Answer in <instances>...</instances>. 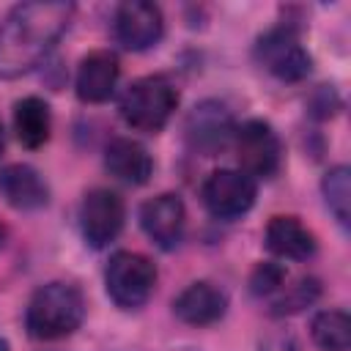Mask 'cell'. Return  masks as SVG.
Here are the masks:
<instances>
[{
  "label": "cell",
  "mask_w": 351,
  "mask_h": 351,
  "mask_svg": "<svg viewBox=\"0 0 351 351\" xmlns=\"http://www.w3.org/2000/svg\"><path fill=\"white\" fill-rule=\"evenodd\" d=\"M74 16L69 0H30L8 11L0 25V80L33 71L66 33Z\"/></svg>",
  "instance_id": "cell-1"
},
{
  "label": "cell",
  "mask_w": 351,
  "mask_h": 351,
  "mask_svg": "<svg viewBox=\"0 0 351 351\" xmlns=\"http://www.w3.org/2000/svg\"><path fill=\"white\" fill-rule=\"evenodd\" d=\"M85 318L82 291L71 282H47L41 285L25 313L27 335L36 340H58L71 335Z\"/></svg>",
  "instance_id": "cell-2"
},
{
  "label": "cell",
  "mask_w": 351,
  "mask_h": 351,
  "mask_svg": "<svg viewBox=\"0 0 351 351\" xmlns=\"http://www.w3.org/2000/svg\"><path fill=\"white\" fill-rule=\"evenodd\" d=\"M178 107V90L162 74L140 77L121 99V118L137 132H159Z\"/></svg>",
  "instance_id": "cell-3"
},
{
  "label": "cell",
  "mask_w": 351,
  "mask_h": 351,
  "mask_svg": "<svg viewBox=\"0 0 351 351\" xmlns=\"http://www.w3.org/2000/svg\"><path fill=\"white\" fill-rule=\"evenodd\" d=\"M104 285H107V296L123 307V310H134L143 307L156 285V266L140 255V252H115L104 269Z\"/></svg>",
  "instance_id": "cell-4"
},
{
  "label": "cell",
  "mask_w": 351,
  "mask_h": 351,
  "mask_svg": "<svg viewBox=\"0 0 351 351\" xmlns=\"http://www.w3.org/2000/svg\"><path fill=\"white\" fill-rule=\"evenodd\" d=\"M258 63L280 82H299L310 74L313 58L291 27H274L255 44Z\"/></svg>",
  "instance_id": "cell-5"
},
{
  "label": "cell",
  "mask_w": 351,
  "mask_h": 351,
  "mask_svg": "<svg viewBox=\"0 0 351 351\" xmlns=\"http://www.w3.org/2000/svg\"><path fill=\"white\" fill-rule=\"evenodd\" d=\"M255 195H258L255 178L230 167L214 170L200 186V200L206 211L217 219H236L247 214L255 203Z\"/></svg>",
  "instance_id": "cell-6"
},
{
  "label": "cell",
  "mask_w": 351,
  "mask_h": 351,
  "mask_svg": "<svg viewBox=\"0 0 351 351\" xmlns=\"http://www.w3.org/2000/svg\"><path fill=\"white\" fill-rule=\"evenodd\" d=\"M241 173L250 178H271L282 162V145L277 132L266 121H247L233 134Z\"/></svg>",
  "instance_id": "cell-7"
},
{
  "label": "cell",
  "mask_w": 351,
  "mask_h": 351,
  "mask_svg": "<svg viewBox=\"0 0 351 351\" xmlns=\"http://www.w3.org/2000/svg\"><path fill=\"white\" fill-rule=\"evenodd\" d=\"M123 217H126L123 200L112 189L96 186V189L85 192V197L80 203V230H82V239L93 250L107 247L110 241L118 239V233L123 228Z\"/></svg>",
  "instance_id": "cell-8"
},
{
  "label": "cell",
  "mask_w": 351,
  "mask_h": 351,
  "mask_svg": "<svg viewBox=\"0 0 351 351\" xmlns=\"http://www.w3.org/2000/svg\"><path fill=\"white\" fill-rule=\"evenodd\" d=\"M165 33V19L159 5L148 0H126L115 8L112 16V36L123 49L143 52L154 47Z\"/></svg>",
  "instance_id": "cell-9"
},
{
  "label": "cell",
  "mask_w": 351,
  "mask_h": 351,
  "mask_svg": "<svg viewBox=\"0 0 351 351\" xmlns=\"http://www.w3.org/2000/svg\"><path fill=\"white\" fill-rule=\"evenodd\" d=\"M184 132H186V143L192 151L203 156H214L230 143V137L236 134V126H233L228 107L208 99L192 107V112L186 115Z\"/></svg>",
  "instance_id": "cell-10"
},
{
  "label": "cell",
  "mask_w": 351,
  "mask_h": 351,
  "mask_svg": "<svg viewBox=\"0 0 351 351\" xmlns=\"http://www.w3.org/2000/svg\"><path fill=\"white\" fill-rule=\"evenodd\" d=\"M184 222H186L184 203L173 192L156 195V197L145 200L140 208V225H143L145 236L162 250L178 247V241L184 236Z\"/></svg>",
  "instance_id": "cell-11"
},
{
  "label": "cell",
  "mask_w": 351,
  "mask_h": 351,
  "mask_svg": "<svg viewBox=\"0 0 351 351\" xmlns=\"http://www.w3.org/2000/svg\"><path fill=\"white\" fill-rule=\"evenodd\" d=\"M228 310V296L222 288H217L214 282H192L186 285L176 302H173V313L178 321L189 324V326H208L217 324Z\"/></svg>",
  "instance_id": "cell-12"
},
{
  "label": "cell",
  "mask_w": 351,
  "mask_h": 351,
  "mask_svg": "<svg viewBox=\"0 0 351 351\" xmlns=\"http://www.w3.org/2000/svg\"><path fill=\"white\" fill-rule=\"evenodd\" d=\"M0 197L19 211H36L49 203V186L36 167L14 162L0 170Z\"/></svg>",
  "instance_id": "cell-13"
},
{
  "label": "cell",
  "mask_w": 351,
  "mask_h": 351,
  "mask_svg": "<svg viewBox=\"0 0 351 351\" xmlns=\"http://www.w3.org/2000/svg\"><path fill=\"white\" fill-rule=\"evenodd\" d=\"M118 74H121V66H118V58L110 49H96V52L85 55L80 60L77 80H74L77 96L82 101H88V104L107 101L112 96V90H115Z\"/></svg>",
  "instance_id": "cell-14"
},
{
  "label": "cell",
  "mask_w": 351,
  "mask_h": 351,
  "mask_svg": "<svg viewBox=\"0 0 351 351\" xmlns=\"http://www.w3.org/2000/svg\"><path fill=\"white\" fill-rule=\"evenodd\" d=\"M263 241L269 252L288 258V261H307L315 255V236L307 225H302L296 217H271L263 233Z\"/></svg>",
  "instance_id": "cell-15"
},
{
  "label": "cell",
  "mask_w": 351,
  "mask_h": 351,
  "mask_svg": "<svg viewBox=\"0 0 351 351\" xmlns=\"http://www.w3.org/2000/svg\"><path fill=\"white\" fill-rule=\"evenodd\" d=\"M104 167L118 181L137 186V184H145L151 178L154 162H151V154L145 151L143 143H137L132 137H115V140H110V145L104 151Z\"/></svg>",
  "instance_id": "cell-16"
},
{
  "label": "cell",
  "mask_w": 351,
  "mask_h": 351,
  "mask_svg": "<svg viewBox=\"0 0 351 351\" xmlns=\"http://www.w3.org/2000/svg\"><path fill=\"white\" fill-rule=\"evenodd\" d=\"M14 132L25 148H41L52 132L49 104L38 96H25L14 104Z\"/></svg>",
  "instance_id": "cell-17"
},
{
  "label": "cell",
  "mask_w": 351,
  "mask_h": 351,
  "mask_svg": "<svg viewBox=\"0 0 351 351\" xmlns=\"http://www.w3.org/2000/svg\"><path fill=\"white\" fill-rule=\"evenodd\" d=\"M313 340L321 351H348L351 348V321L343 310H324L310 324Z\"/></svg>",
  "instance_id": "cell-18"
},
{
  "label": "cell",
  "mask_w": 351,
  "mask_h": 351,
  "mask_svg": "<svg viewBox=\"0 0 351 351\" xmlns=\"http://www.w3.org/2000/svg\"><path fill=\"white\" fill-rule=\"evenodd\" d=\"M321 192H324V200H326L329 211L335 214V219L346 228L348 225V206H351V170L346 165L326 170L324 181H321Z\"/></svg>",
  "instance_id": "cell-19"
},
{
  "label": "cell",
  "mask_w": 351,
  "mask_h": 351,
  "mask_svg": "<svg viewBox=\"0 0 351 351\" xmlns=\"http://www.w3.org/2000/svg\"><path fill=\"white\" fill-rule=\"evenodd\" d=\"M318 293H321V285H318V280L315 277H302L296 285H291L277 302H274V315H285V313H296V310H302V307H307V304H313L315 299H318Z\"/></svg>",
  "instance_id": "cell-20"
},
{
  "label": "cell",
  "mask_w": 351,
  "mask_h": 351,
  "mask_svg": "<svg viewBox=\"0 0 351 351\" xmlns=\"http://www.w3.org/2000/svg\"><path fill=\"white\" fill-rule=\"evenodd\" d=\"M282 282H285V269L280 263H271V261L258 263L252 277H250V288L255 296H269V293L280 291Z\"/></svg>",
  "instance_id": "cell-21"
},
{
  "label": "cell",
  "mask_w": 351,
  "mask_h": 351,
  "mask_svg": "<svg viewBox=\"0 0 351 351\" xmlns=\"http://www.w3.org/2000/svg\"><path fill=\"white\" fill-rule=\"evenodd\" d=\"M261 351H296V343L291 337H271L261 346Z\"/></svg>",
  "instance_id": "cell-22"
},
{
  "label": "cell",
  "mask_w": 351,
  "mask_h": 351,
  "mask_svg": "<svg viewBox=\"0 0 351 351\" xmlns=\"http://www.w3.org/2000/svg\"><path fill=\"white\" fill-rule=\"evenodd\" d=\"M5 236H8V230H5V225L0 222V250H3V244H5Z\"/></svg>",
  "instance_id": "cell-23"
},
{
  "label": "cell",
  "mask_w": 351,
  "mask_h": 351,
  "mask_svg": "<svg viewBox=\"0 0 351 351\" xmlns=\"http://www.w3.org/2000/svg\"><path fill=\"white\" fill-rule=\"evenodd\" d=\"M3 148H5V132H3V123H0V154H3Z\"/></svg>",
  "instance_id": "cell-24"
},
{
  "label": "cell",
  "mask_w": 351,
  "mask_h": 351,
  "mask_svg": "<svg viewBox=\"0 0 351 351\" xmlns=\"http://www.w3.org/2000/svg\"><path fill=\"white\" fill-rule=\"evenodd\" d=\"M0 351H8V343H5L3 337H0Z\"/></svg>",
  "instance_id": "cell-25"
}]
</instances>
